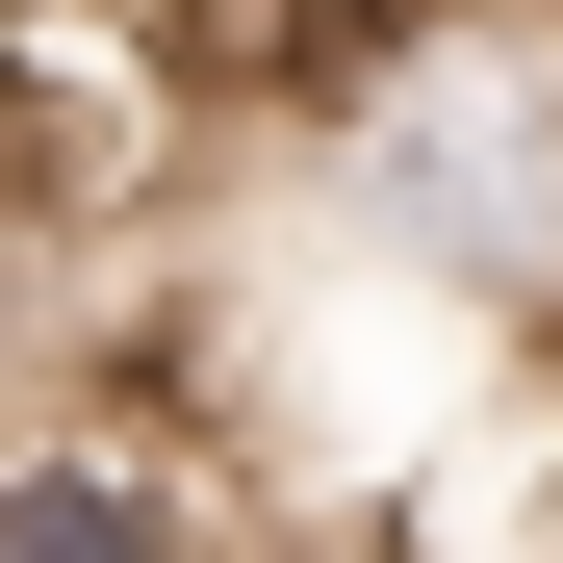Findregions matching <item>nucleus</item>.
I'll use <instances>...</instances> for the list:
<instances>
[{"label":"nucleus","instance_id":"nucleus-1","mask_svg":"<svg viewBox=\"0 0 563 563\" xmlns=\"http://www.w3.org/2000/svg\"><path fill=\"white\" fill-rule=\"evenodd\" d=\"M0 563H256V538H231V487L154 410L52 385V410H0Z\"/></svg>","mask_w":563,"mask_h":563}]
</instances>
